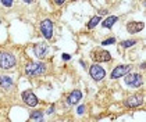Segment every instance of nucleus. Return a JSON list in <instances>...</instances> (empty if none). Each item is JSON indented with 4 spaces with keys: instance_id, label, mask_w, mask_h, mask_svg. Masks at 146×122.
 I'll list each match as a JSON object with an SVG mask.
<instances>
[{
    "instance_id": "obj_26",
    "label": "nucleus",
    "mask_w": 146,
    "mask_h": 122,
    "mask_svg": "<svg viewBox=\"0 0 146 122\" xmlns=\"http://www.w3.org/2000/svg\"><path fill=\"white\" fill-rule=\"evenodd\" d=\"M24 1H25V3H28V4H29V3H32V1H34V0H24Z\"/></svg>"
},
{
    "instance_id": "obj_27",
    "label": "nucleus",
    "mask_w": 146,
    "mask_h": 122,
    "mask_svg": "<svg viewBox=\"0 0 146 122\" xmlns=\"http://www.w3.org/2000/svg\"><path fill=\"white\" fill-rule=\"evenodd\" d=\"M72 1H77V0H72Z\"/></svg>"
},
{
    "instance_id": "obj_24",
    "label": "nucleus",
    "mask_w": 146,
    "mask_h": 122,
    "mask_svg": "<svg viewBox=\"0 0 146 122\" xmlns=\"http://www.w3.org/2000/svg\"><path fill=\"white\" fill-rule=\"evenodd\" d=\"M53 111H54V107H50L49 111H47V114H53Z\"/></svg>"
},
{
    "instance_id": "obj_25",
    "label": "nucleus",
    "mask_w": 146,
    "mask_h": 122,
    "mask_svg": "<svg viewBox=\"0 0 146 122\" xmlns=\"http://www.w3.org/2000/svg\"><path fill=\"white\" fill-rule=\"evenodd\" d=\"M139 68H141V69H145V68H146V63H142V64H141V67H139Z\"/></svg>"
},
{
    "instance_id": "obj_19",
    "label": "nucleus",
    "mask_w": 146,
    "mask_h": 122,
    "mask_svg": "<svg viewBox=\"0 0 146 122\" xmlns=\"http://www.w3.org/2000/svg\"><path fill=\"white\" fill-rule=\"evenodd\" d=\"M0 1H1V4L4 7H11L13 4H14V0H0Z\"/></svg>"
},
{
    "instance_id": "obj_9",
    "label": "nucleus",
    "mask_w": 146,
    "mask_h": 122,
    "mask_svg": "<svg viewBox=\"0 0 146 122\" xmlns=\"http://www.w3.org/2000/svg\"><path fill=\"white\" fill-rule=\"evenodd\" d=\"M131 68L132 67L128 65V64H125V65H117L114 69L111 71V74H110V78L111 79H118V78H123L124 75H127L129 71H131Z\"/></svg>"
},
{
    "instance_id": "obj_14",
    "label": "nucleus",
    "mask_w": 146,
    "mask_h": 122,
    "mask_svg": "<svg viewBox=\"0 0 146 122\" xmlns=\"http://www.w3.org/2000/svg\"><path fill=\"white\" fill-rule=\"evenodd\" d=\"M118 21V17H115V15H111V17H107L104 21L102 22V26L103 28H111L113 25L115 24V22Z\"/></svg>"
},
{
    "instance_id": "obj_22",
    "label": "nucleus",
    "mask_w": 146,
    "mask_h": 122,
    "mask_svg": "<svg viewBox=\"0 0 146 122\" xmlns=\"http://www.w3.org/2000/svg\"><path fill=\"white\" fill-rule=\"evenodd\" d=\"M61 57H63V60H64V61H67V60H70V58H71V55L67 54V53H63V55H61Z\"/></svg>"
},
{
    "instance_id": "obj_10",
    "label": "nucleus",
    "mask_w": 146,
    "mask_h": 122,
    "mask_svg": "<svg viewBox=\"0 0 146 122\" xmlns=\"http://www.w3.org/2000/svg\"><path fill=\"white\" fill-rule=\"evenodd\" d=\"M34 54L38 57V58H45L46 54H47V51H49V44L45 43V42H42V43H36L34 46Z\"/></svg>"
},
{
    "instance_id": "obj_13",
    "label": "nucleus",
    "mask_w": 146,
    "mask_h": 122,
    "mask_svg": "<svg viewBox=\"0 0 146 122\" xmlns=\"http://www.w3.org/2000/svg\"><path fill=\"white\" fill-rule=\"evenodd\" d=\"M14 85V80L11 76L9 75H0V88L4 89V90H9Z\"/></svg>"
},
{
    "instance_id": "obj_8",
    "label": "nucleus",
    "mask_w": 146,
    "mask_h": 122,
    "mask_svg": "<svg viewBox=\"0 0 146 122\" xmlns=\"http://www.w3.org/2000/svg\"><path fill=\"white\" fill-rule=\"evenodd\" d=\"M21 99H23L24 103H25L27 106H29V107H36L38 103H39L36 94H35L32 90H25V92H23V93H21Z\"/></svg>"
},
{
    "instance_id": "obj_16",
    "label": "nucleus",
    "mask_w": 146,
    "mask_h": 122,
    "mask_svg": "<svg viewBox=\"0 0 146 122\" xmlns=\"http://www.w3.org/2000/svg\"><path fill=\"white\" fill-rule=\"evenodd\" d=\"M31 119H42L43 118V111L40 110H36V111H32L31 115H29Z\"/></svg>"
},
{
    "instance_id": "obj_1",
    "label": "nucleus",
    "mask_w": 146,
    "mask_h": 122,
    "mask_svg": "<svg viewBox=\"0 0 146 122\" xmlns=\"http://www.w3.org/2000/svg\"><path fill=\"white\" fill-rule=\"evenodd\" d=\"M46 64L43 63H28L25 65V74L28 76H40L46 72Z\"/></svg>"
},
{
    "instance_id": "obj_18",
    "label": "nucleus",
    "mask_w": 146,
    "mask_h": 122,
    "mask_svg": "<svg viewBox=\"0 0 146 122\" xmlns=\"http://www.w3.org/2000/svg\"><path fill=\"white\" fill-rule=\"evenodd\" d=\"M115 43V38H107L102 42V46H110V44H114Z\"/></svg>"
},
{
    "instance_id": "obj_12",
    "label": "nucleus",
    "mask_w": 146,
    "mask_h": 122,
    "mask_svg": "<svg viewBox=\"0 0 146 122\" xmlns=\"http://www.w3.org/2000/svg\"><path fill=\"white\" fill-rule=\"evenodd\" d=\"M145 28V22H128L127 24V31L128 33H138Z\"/></svg>"
},
{
    "instance_id": "obj_4",
    "label": "nucleus",
    "mask_w": 146,
    "mask_h": 122,
    "mask_svg": "<svg viewBox=\"0 0 146 122\" xmlns=\"http://www.w3.org/2000/svg\"><path fill=\"white\" fill-rule=\"evenodd\" d=\"M39 28H40V33H42V36L45 39L50 40L53 38V22H52V20H49V18L42 20Z\"/></svg>"
},
{
    "instance_id": "obj_7",
    "label": "nucleus",
    "mask_w": 146,
    "mask_h": 122,
    "mask_svg": "<svg viewBox=\"0 0 146 122\" xmlns=\"http://www.w3.org/2000/svg\"><path fill=\"white\" fill-rule=\"evenodd\" d=\"M90 57L96 63H109L111 60V54L107 50H93Z\"/></svg>"
},
{
    "instance_id": "obj_6",
    "label": "nucleus",
    "mask_w": 146,
    "mask_h": 122,
    "mask_svg": "<svg viewBox=\"0 0 146 122\" xmlns=\"http://www.w3.org/2000/svg\"><path fill=\"white\" fill-rule=\"evenodd\" d=\"M143 100H145L143 94H132V96H129V97H127L124 100V106L127 108H135V107L142 106Z\"/></svg>"
},
{
    "instance_id": "obj_3",
    "label": "nucleus",
    "mask_w": 146,
    "mask_h": 122,
    "mask_svg": "<svg viewBox=\"0 0 146 122\" xmlns=\"http://www.w3.org/2000/svg\"><path fill=\"white\" fill-rule=\"evenodd\" d=\"M124 82L127 86L129 88H141L143 85V78L141 74H136V72H128L127 75H124Z\"/></svg>"
},
{
    "instance_id": "obj_21",
    "label": "nucleus",
    "mask_w": 146,
    "mask_h": 122,
    "mask_svg": "<svg viewBox=\"0 0 146 122\" xmlns=\"http://www.w3.org/2000/svg\"><path fill=\"white\" fill-rule=\"evenodd\" d=\"M64 1H66V0H53V3H54L56 6H61V4H64Z\"/></svg>"
},
{
    "instance_id": "obj_5",
    "label": "nucleus",
    "mask_w": 146,
    "mask_h": 122,
    "mask_svg": "<svg viewBox=\"0 0 146 122\" xmlns=\"http://www.w3.org/2000/svg\"><path fill=\"white\" fill-rule=\"evenodd\" d=\"M89 75L93 80L99 82V80H102L103 78L106 76V71H104L103 67H100V64L96 63V64H93V65L89 67Z\"/></svg>"
},
{
    "instance_id": "obj_20",
    "label": "nucleus",
    "mask_w": 146,
    "mask_h": 122,
    "mask_svg": "<svg viewBox=\"0 0 146 122\" xmlns=\"http://www.w3.org/2000/svg\"><path fill=\"white\" fill-rule=\"evenodd\" d=\"M84 112H85V106H79L78 108H77V114H78V115H82Z\"/></svg>"
},
{
    "instance_id": "obj_17",
    "label": "nucleus",
    "mask_w": 146,
    "mask_h": 122,
    "mask_svg": "<svg viewBox=\"0 0 146 122\" xmlns=\"http://www.w3.org/2000/svg\"><path fill=\"white\" fill-rule=\"evenodd\" d=\"M134 44H136V40H134V39H131V40H123L121 42V47L123 49H128V47H131Z\"/></svg>"
},
{
    "instance_id": "obj_11",
    "label": "nucleus",
    "mask_w": 146,
    "mask_h": 122,
    "mask_svg": "<svg viewBox=\"0 0 146 122\" xmlns=\"http://www.w3.org/2000/svg\"><path fill=\"white\" fill-rule=\"evenodd\" d=\"M81 99H82V92L75 89L67 96V104L68 106H75V104H78V101Z\"/></svg>"
},
{
    "instance_id": "obj_2",
    "label": "nucleus",
    "mask_w": 146,
    "mask_h": 122,
    "mask_svg": "<svg viewBox=\"0 0 146 122\" xmlns=\"http://www.w3.org/2000/svg\"><path fill=\"white\" fill-rule=\"evenodd\" d=\"M17 64L15 55L10 51H0V68L1 69H11Z\"/></svg>"
},
{
    "instance_id": "obj_23",
    "label": "nucleus",
    "mask_w": 146,
    "mask_h": 122,
    "mask_svg": "<svg viewBox=\"0 0 146 122\" xmlns=\"http://www.w3.org/2000/svg\"><path fill=\"white\" fill-rule=\"evenodd\" d=\"M106 14H107V10H100L99 11V15H100V17L102 15H106Z\"/></svg>"
},
{
    "instance_id": "obj_15",
    "label": "nucleus",
    "mask_w": 146,
    "mask_h": 122,
    "mask_svg": "<svg viewBox=\"0 0 146 122\" xmlns=\"http://www.w3.org/2000/svg\"><path fill=\"white\" fill-rule=\"evenodd\" d=\"M99 22H102V17L100 15H93L92 18L89 20V22L86 24V26H88V29H93Z\"/></svg>"
}]
</instances>
